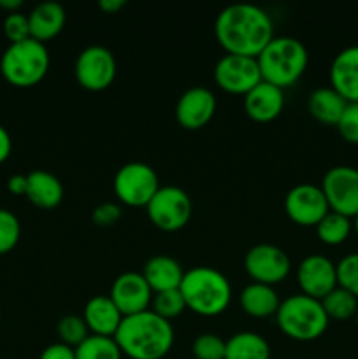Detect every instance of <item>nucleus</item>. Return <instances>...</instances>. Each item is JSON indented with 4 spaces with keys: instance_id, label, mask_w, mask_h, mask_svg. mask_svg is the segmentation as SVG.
Segmentation results:
<instances>
[{
    "instance_id": "nucleus-1",
    "label": "nucleus",
    "mask_w": 358,
    "mask_h": 359,
    "mask_svg": "<svg viewBox=\"0 0 358 359\" xmlns=\"http://www.w3.org/2000/svg\"><path fill=\"white\" fill-rule=\"evenodd\" d=\"M214 34L228 55L256 58L274 39V25L269 13L255 4H232L216 18Z\"/></svg>"
},
{
    "instance_id": "nucleus-2",
    "label": "nucleus",
    "mask_w": 358,
    "mask_h": 359,
    "mask_svg": "<svg viewBox=\"0 0 358 359\" xmlns=\"http://www.w3.org/2000/svg\"><path fill=\"white\" fill-rule=\"evenodd\" d=\"M114 340L130 359H161L172 349L174 328L171 321L147 309L123 318Z\"/></svg>"
},
{
    "instance_id": "nucleus-3",
    "label": "nucleus",
    "mask_w": 358,
    "mask_h": 359,
    "mask_svg": "<svg viewBox=\"0 0 358 359\" xmlns=\"http://www.w3.org/2000/svg\"><path fill=\"white\" fill-rule=\"evenodd\" d=\"M179 291L185 298L186 309L206 318L223 314L232 300L230 283L213 266H195L185 272Z\"/></svg>"
},
{
    "instance_id": "nucleus-4",
    "label": "nucleus",
    "mask_w": 358,
    "mask_h": 359,
    "mask_svg": "<svg viewBox=\"0 0 358 359\" xmlns=\"http://www.w3.org/2000/svg\"><path fill=\"white\" fill-rule=\"evenodd\" d=\"M256 62L262 72V79L284 90L300 79L307 69L309 55L298 39L281 35L274 37L263 48V51L256 56Z\"/></svg>"
},
{
    "instance_id": "nucleus-5",
    "label": "nucleus",
    "mask_w": 358,
    "mask_h": 359,
    "mask_svg": "<svg viewBox=\"0 0 358 359\" xmlns=\"http://www.w3.org/2000/svg\"><path fill=\"white\" fill-rule=\"evenodd\" d=\"M277 326L290 339L298 342H311L319 339L329 328V316L321 300L307 294H291L281 302L276 312Z\"/></svg>"
},
{
    "instance_id": "nucleus-6",
    "label": "nucleus",
    "mask_w": 358,
    "mask_h": 359,
    "mask_svg": "<svg viewBox=\"0 0 358 359\" xmlns=\"http://www.w3.org/2000/svg\"><path fill=\"white\" fill-rule=\"evenodd\" d=\"M49 69V51L44 42L28 37L13 42L0 58V70L7 83L30 88L41 83Z\"/></svg>"
},
{
    "instance_id": "nucleus-7",
    "label": "nucleus",
    "mask_w": 358,
    "mask_h": 359,
    "mask_svg": "<svg viewBox=\"0 0 358 359\" xmlns=\"http://www.w3.org/2000/svg\"><path fill=\"white\" fill-rule=\"evenodd\" d=\"M112 186L119 202L130 207H146L160 189V181L151 165L130 161L116 172Z\"/></svg>"
},
{
    "instance_id": "nucleus-8",
    "label": "nucleus",
    "mask_w": 358,
    "mask_h": 359,
    "mask_svg": "<svg viewBox=\"0 0 358 359\" xmlns=\"http://www.w3.org/2000/svg\"><path fill=\"white\" fill-rule=\"evenodd\" d=\"M146 210L154 226L164 231H178L188 224L193 203L188 193L179 186H160Z\"/></svg>"
},
{
    "instance_id": "nucleus-9",
    "label": "nucleus",
    "mask_w": 358,
    "mask_h": 359,
    "mask_svg": "<svg viewBox=\"0 0 358 359\" xmlns=\"http://www.w3.org/2000/svg\"><path fill=\"white\" fill-rule=\"evenodd\" d=\"M76 79L84 90H107L116 77V58L105 46L93 44L77 55L74 65Z\"/></svg>"
},
{
    "instance_id": "nucleus-10",
    "label": "nucleus",
    "mask_w": 358,
    "mask_h": 359,
    "mask_svg": "<svg viewBox=\"0 0 358 359\" xmlns=\"http://www.w3.org/2000/svg\"><path fill=\"white\" fill-rule=\"evenodd\" d=\"M321 189L330 210L346 217L358 216V168L339 165L323 175Z\"/></svg>"
},
{
    "instance_id": "nucleus-11",
    "label": "nucleus",
    "mask_w": 358,
    "mask_h": 359,
    "mask_svg": "<svg viewBox=\"0 0 358 359\" xmlns=\"http://www.w3.org/2000/svg\"><path fill=\"white\" fill-rule=\"evenodd\" d=\"M214 81L228 93L246 95L263 79L256 58L227 53L214 67Z\"/></svg>"
},
{
    "instance_id": "nucleus-12",
    "label": "nucleus",
    "mask_w": 358,
    "mask_h": 359,
    "mask_svg": "<svg viewBox=\"0 0 358 359\" xmlns=\"http://www.w3.org/2000/svg\"><path fill=\"white\" fill-rule=\"evenodd\" d=\"M244 269L255 283L274 286L288 277L291 262L286 252L272 244H258L246 252Z\"/></svg>"
},
{
    "instance_id": "nucleus-13",
    "label": "nucleus",
    "mask_w": 358,
    "mask_h": 359,
    "mask_svg": "<svg viewBox=\"0 0 358 359\" xmlns=\"http://www.w3.org/2000/svg\"><path fill=\"white\" fill-rule=\"evenodd\" d=\"M284 210L288 217L302 226H316L330 210L321 186L302 182L293 186L284 196Z\"/></svg>"
},
{
    "instance_id": "nucleus-14",
    "label": "nucleus",
    "mask_w": 358,
    "mask_h": 359,
    "mask_svg": "<svg viewBox=\"0 0 358 359\" xmlns=\"http://www.w3.org/2000/svg\"><path fill=\"white\" fill-rule=\"evenodd\" d=\"M297 280L302 293L321 300L323 297L336 290L337 265L323 255H309L300 262L297 269Z\"/></svg>"
},
{
    "instance_id": "nucleus-15",
    "label": "nucleus",
    "mask_w": 358,
    "mask_h": 359,
    "mask_svg": "<svg viewBox=\"0 0 358 359\" xmlns=\"http://www.w3.org/2000/svg\"><path fill=\"white\" fill-rule=\"evenodd\" d=\"M109 297L114 302L116 307L119 309L123 318H126V316L147 311L151 300H153V291H151L150 284L146 283L142 273L125 272L116 277Z\"/></svg>"
},
{
    "instance_id": "nucleus-16",
    "label": "nucleus",
    "mask_w": 358,
    "mask_h": 359,
    "mask_svg": "<svg viewBox=\"0 0 358 359\" xmlns=\"http://www.w3.org/2000/svg\"><path fill=\"white\" fill-rule=\"evenodd\" d=\"M216 112V97L206 86H193L179 97L175 118L186 130H199L213 119Z\"/></svg>"
},
{
    "instance_id": "nucleus-17",
    "label": "nucleus",
    "mask_w": 358,
    "mask_h": 359,
    "mask_svg": "<svg viewBox=\"0 0 358 359\" xmlns=\"http://www.w3.org/2000/svg\"><path fill=\"white\" fill-rule=\"evenodd\" d=\"M330 84L347 104H358V44L337 53L330 65Z\"/></svg>"
},
{
    "instance_id": "nucleus-18",
    "label": "nucleus",
    "mask_w": 358,
    "mask_h": 359,
    "mask_svg": "<svg viewBox=\"0 0 358 359\" xmlns=\"http://www.w3.org/2000/svg\"><path fill=\"white\" fill-rule=\"evenodd\" d=\"M283 107L284 91L265 81L258 83L244 95V111L255 121H272L281 114Z\"/></svg>"
},
{
    "instance_id": "nucleus-19",
    "label": "nucleus",
    "mask_w": 358,
    "mask_h": 359,
    "mask_svg": "<svg viewBox=\"0 0 358 359\" xmlns=\"http://www.w3.org/2000/svg\"><path fill=\"white\" fill-rule=\"evenodd\" d=\"M83 319L91 335L114 337L123 321V314L109 294H97L84 305Z\"/></svg>"
},
{
    "instance_id": "nucleus-20",
    "label": "nucleus",
    "mask_w": 358,
    "mask_h": 359,
    "mask_svg": "<svg viewBox=\"0 0 358 359\" xmlns=\"http://www.w3.org/2000/svg\"><path fill=\"white\" fill-rule=\"evenodd\" d=\"M142 276L154 294L160 291L179 290L183 277H185V270H183L181 263L172 256L158 255L147 259Z\"/></svg>"
},
{
    "instance_id": "nucleus-21",
    "label": "nucleus",
    "mask_w": 358,
    "mask_h": 359,
    "mask_svg": "<svg viewBox=\"0 0 358 359\" xmlns=\"http://www.w3.org/2000/svg\"><path fill=\"white\" fill-rule=\"evenodd\" d=\"M67 21L65 9L58 2H42L32 9L28 14V25H30V37L39 42H46L56 37L63 30Z\"/></svg>"
},
{
    "instance_id": "nucleus-22",
    "label": "nucleus",
    "mask_w": 358,
    "mask_h": 359,
    "mask_svg": "<svg viewBox=\"0 0 358 359\" xmlns=\"http://www.w3.org/2000/svg\"><path fill=\"white\" fill-rule=\"evenodd\" d=\"M27 198L41 209H55L63 200V186L48 170H34L27 175Z\"/></svg>"
},
{
    "instance_id": "nucleus-23",
    "label": "nucleus",
    "mask_w": 358,
    "mask_h": 359,
    "mask_svg": "<svg viewBox=\"0 0 358 359\" xmlns=\"http://www.w3.org/2000/svg\"><path fill=\"white\" fill-rule=\"evenodd\" d=\"M241 302L242 311L251 318H270L276 316L277 309H279L281 300L277 297L276 290L272 286L260 283H251L241 291Z\"/></svg>"
},
{
    "instance_id": "nucleus-24",
    "label": "nucleus",
    "mask_w": 358,
    "mask_h": 359,
    "mask_svg": "<svg viewBox=\"0 0 358 359\" xmlns=\"http://www.w3.org/2000/svg\"><path fill=\"white\" fill-rule=\"evenodd\" d=\"M346 105L347 102L332 86L318 88L309 95L307 100V109L312 118L325 125H337Z\"/></svg>"
},
{
    "instance_id": "nucleus-25",
    "label": "nucleus",
    "mask_w": 358,
    "mask_h": 359,
    "mask_svg": "<svg viewBox=\"0 0 358 359\" xmlns=\"http://www.w3.org/2000/svg\"><path fill=\"white\" fill-rule=\"evenodd\" d=\"M225 359H270V347L258 333H235L227 340Z\"/></svg>"
},
{
    "instance_id": "nucleus-26",
    "label": "nucleus",
    "mask_w": 358,
    "mask_h": 359,
    "mask_svg": "<svg viewBox=\"0 0 358 359\" xmlns=\"http://www.w3.org/2000/svg\"><path fill=\"white\" fill-rule=\"evenodd\" d=\"M351 224L350 217L343 216L339 212L329 210L326 216L316 224V233H318L319 241L326 245H339L350 237L351 233Z\"/></svg>"
},
{
    "instance_id": "nucleus-27",
    "label": "nucleus",
    "mask_w": 358,
    "mask_h": 359,
    "mask_svg": "<svg viewBox=\"0 0 358 359\" xmlns=\"http://www.w3.org/2000/svg\"><path fill=\"white\" fill-rule=\"evenodd\" d=\"M321 305L329 319L344 321V319H350L357 314L358 298L344 287L337 286L336 290H332L326 297L321 298Z\"/></svg>"
},
{
    "instance_id": "nucleus-28",
    "label": "nucleus",
    "mask_w": 358,
    "mask_h": 359,
    "mask_svg": "<svg viewBox=\"0 0 358 359\" xmlns=\"http://www.w3.org/2000/svg\"><path fill=\"white\" fill-rule=\"evenodd\" d=\"M74 351L76 359H121L123 356L114 337L90 335Z\"/></svg>"
},
{
    "instance_id": "nucleus-29",
    "label": "nucleus",
    "mask_w": 358,
    "mask_h": 359,
    "mask_svg": "<svg viewBox=\"0 0 358 359\" xmlns=\"http://www.w3.org/2000/svg\"><path fill=\"white\" fill-rule=\"evenodd\" d=\"M185 309L186 302L179 290L160 291V293H154L153 300H151V311L160 316V318L167 319V321L181 316Z\"/></svg>"
},
{
    "instance_id": "nucleus-30",
    "label": "nucleus",
    "mask_w": 358,
    "mask_h": 359,
    "mask_svg": "<svg viewBox=\"0 0 358 359\" xmlns=\"http://www.w3.org/2000/svg\"><path fill=\"white\" fill-rule=\"evenodd\" d=\"M58 335L60 342L65 344V346L74 347L76 349L81 342L90 337V330H88L86 323L81 316H63L58 323Z\"/></svg>"
},
{
    "instance_id": "nucleus-31",
    "label": "nucleus",
    "mask_w": 358,
    "mask_h": 359,
    "mask_svg": "<svg viewBox=\"0 0 358 359\" xmlns=\"http://www.w3.org/2000/svg\"><path fill=\"white\" fill-rule=\"evenodd\" d=\"M21 226L16 214L7 209H0V255L11 252L20 241Z\"/></svg>"
},
{
    "instance_id": "nucleus-32",
    "label": "nucleus",
    "mask_w": 358,
    "mask_h": 359,
    "mask_svg": "<svg viewBox=\"0 0 358 359\" xmlns=\"http://www.w3.org/2000/svg\"><path fill=\"white\" fill-rule=\"evenodd\" d=\"M227 340L214 333H202L193 340L192 351L197 359H225Z\"/></svg>"
},
{
    "instance_id": "nucleus-33",
    "label": "nucleus",
    "mask_w": 358,
    "mask_h": 359,
    "mask_svg": "<svg viewBox=\"0 0 358 359\" xmlns=\"http://www.w3.org/2000/svg\"><path fill=\"white\" fill-rule=\"evenodd\" d=\"M337 284L358 298V252H351L337 263Z\"/></svg>"
},
{
    "instance_id": "nucleus-34",
    "label": "nucleus",
    "mask_w": 358,
    "mask_h": 359,
    "mask_svg": "<svg viewBox=\"0 0 358 359\" xmlns=\"http://www.w3.org/2000/svg\"><path fill=\"white\" fill-rule=\"evenodd\" d=\"M4 34L13 42H21L30 37V25H28V14L9 13L4 20Z\"/></svg>"
},
{
    "instance_id": "nucleus-35",
    "label": "nucleus",
    "mask_w": 358,
    "mask_h": 359,
    "mask_svg": "<svg viewBox=\"0 0 358 359\" xmlns=\"http://www.w3.org/2000/svg\"><path fill=\"white\" fill-rule=\"evenodd\" d=\"M336 126L344 140L358 144V104H347Z\"/></svg>"
},
{
    "instance_id": "nucleus-36",
    "label": "nucleus",
    "mask_w": 358,
    "mask_h": 359,
    "mask_svg": "<svg viewBox=\"0 0 358 359\" xmlns=\"http://www.w3.org/2000/svg\"><path fill=\"white\" fill-rule=\"evenodd\" d=\"M91 219H93L97 226H112V224H116L121 219V207L112 202L100 203V205L93 209Z\"/></svg>"
},
{
    "instance_id": "nucleus-37",
    "label": "nucleus",
    "mask_w": 358,
    "mask_h": 359,
    "mask_svg": "<svg viewBox=\"0 0 358 359\" xmlns=\"http://www.w3.org/2000/svg\"><path fill=\"white\" fill-rule=\"evenodd\" d=\"M39 359H76V351L62 342L51 344L42 351Z\"/></svg>"
},
{
    "instance_id": "nucleus-38",
    "label": "nucleus",
    "mask_w": 358,
    "mask_h": 359,
    "mask_svg": "<svg viewBox=\"0 0 358 359\" xmlns=\"http://www.w3.org/2000/svg\"><path fill=\"white\" fill-rule=\"evenodd\" d=\"M27 188H28L27 175L14 174V175H11L9 181H7V189H9L13 195H25V196H27Z\"/></svg>"
},
{
    "instance_id": "nucleus-39",
    "label": "nucleus",
    "mask_w": 358,
    "mask_h": 359,
    "mask_svg": "<svg viewBox=\"0 0 358 359\" xmlns=\"http://www.w3.org/2000/svg\"><path fill=\"white\" fill-rule=\"evenodd\" d=\"M11 151H13V140H11L9 132L0 125V163H4L9 158Z\"/></svg>"
},
{
    "instance_id": "nucleus-40",
    "label": "nucleus",
    "mask_w": 358,
    "mask_h": 359,
    "mask_svg": "<svg viewBox=\"0 0 358 359\" xmlns=\"http://www.w3.org/2000/svg\"><path fill=\"white\" fill-rule=\"evenodd\" d=\"M125 4H126L125 0H100V2H98V7H100L104 13L114 14V13H118L119 9H123V7H125Z\"/></svg>"
},
{
    "instance_id": "nucleus-41",
    "label": "nucleus",
    "mask_w": 358,
    "mask_h": 359,
    "mask_svg": "<svg viewBox=\"0 0 358 359\" xmlns=\"http://www.w3.org/2000/svg\"><path fill=\"white\" fill-rule=\"evenodd\" d=\"M21 6H23L21 0H0V7L11 11V13H18V9H20Z\"/></svg>"
},
{
    "instance_id": "nucleus-42",
    "label": "nucleus",
    "mask_w": 358,
    "mask_h": 359,
    "mask_svg": "<svg viewBox=\"0 0 358 359\" xmlns=\"http://www.w3.org/2000/svg\"><path fill=\"white\" fill-rule=\"evenodd\" d=\"M353 226H354V231H357V233H358V216H354V224H353Z\"/></svg>"
},
{
    "instance_id": "nucleus-43",
    "label": "nucleus",
    "mask_w": 358,
    "mask_h": 359,
    "mask_svg": "<svg viewBox=\"0 0 358 359\" xmlns=\"http://www.w3.org/2000/svg\"><path fill=\"white\" fill-rule=\"evenodd\" d=\"M354 319H357V326H358V311H357V314H354Z\"/></svg>"
}]
</instances>
